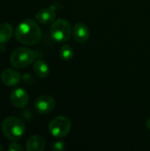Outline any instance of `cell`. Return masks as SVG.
Instances as JSON below:
<instances>
[{"label":"cell","instance_id":"6da1fadb","mask_svg":"<svg viewBox=\"0 0 150 151\" xmlns=\"http://www.w3.org/2000/svg\"><path fill=\"white\" fill-rule=\"evenodd\" d=\"M14 35L16 40L22 44L34 45L42 39V30L34 20L27 19L19 24Z\"/></svg>","mask_w":150,"mask_h":151},{"label":"cell","instance_id":"7a4b0ae2","mask_svg":"<svg viewBox=\"0 0 150 151\" xmlns=\"http://www.w3.org/2000/svg\"><path fill=\"white\" fill-rule=\"evenodd\" d=\"M3 134L11 141L19 140L26 132L25 123L17 117H8L4 119L1 126Z\"/></svg>","mask_w":150,"mask_h":151},{"label":"cell","instance_id":"3957f363","mask_svg":"<svg viewBox=\"0 0 150 151\" xmlns=\"http://www.w3.org/2000/svg\"><path fill=\"white\" fill-rule=\"evenodd\" d=\"M50 33L53 40L56 42H65L70 39L72 30L70 23L66 19H59L53 21L50 28Z\"/></svg>","mask_w":150,"mask_h":151},{"label":"cell","instance_id":"277c9868","mask_svg":"<svg viewBox=\"0 0 150 151\" xmlns=\"http://www.w3.org/2000/svg\"><path fill=\"white\" fill-rule=\"evenodd\" d=\"M34 60V53L27 47L16 48L11 55V65L15 68H24Z\"/></svg>","mask_w":150,"mask_h":151},{"label":"cell","instance_id":"5b68a950","mask_svg":"<svg viewBox=\"0 0 150 151\" xmlns=\"http://www.w3.org/2000/svg\"><path fill=\"white\" fill-rule=\"evenodd\" d=\"M72 122L65 116H58L54 118L49 124L50 133L56 138H64L71 131Z\"/></svg>","mask_w":150,"mask_h":151},{"label":"cell","instance_id":"8992f818","mask_svg":"<svg viewBox=\"0 0 150 151\" xmlns=\"http://www.w3.org/2000/svg\"><path fill=\"white\" fill-rule=\"evenodd\" d=\"M34 105L38 113L48 114L54 110L56 106V101L52 96L49 95H42L36 98Z\"/></svg>","mask_w":150,"mask_h":151},{"label":"cell","instance_id":"52a82bcc","mask_svg":"<svg viewBox=\"0 0 150 151\" xmlns=\"http://www.w3.org/2000/svg\"><path fill=\"white\" fill-rule=\"evenodd\" d=\"M11 103L16 107V108H24L28 104V95L26 90L23 88H18L11 91L10 96Z\"/></svg>","mask_w":150,"mask_h":151},{"label":"cell","instance_id":"ba28073f","mask_svg":"<svg viewBox=\"0 0 150 151\" xmlns=\"http://www.w3.org/2000/svg\"><path fill=\"white\" fill-rule=\"evenodd\" d=\"M1 81L2 82L8 87H12L19 83L21 80V76L19 72H17L14 69H5L1 73Z\"/></svg>","mask_w":150,"mask_h":151},{"label":"cell","instance_id":"9c48e42d","mask_svg":"<svg viewBox=\"0 0 150 151\" xmlns=\"http://www.w3.org/2000/svg\"><path fill=\"white\" fill-rule=\"evenodd\" d=\"M90 35L88 26L84 23H77L72 28V36L77 42H86Z\"/></svg>","mask_w":150,"mask_h":151},{"label":"cell","instance_id":"30bf717a","mask_svg":"<svg viewBox=\"0 0 150 151\" xmlns=\"http://www.w3.org/2000/svg\"><path fill=\"white\" fill-rule=\"evenodd\" d=\"M35 19L39 23L44 24V25L53 22L54 19H56L55 6L52 5L50 7L39 10L37 13L35 14Z\"/></svg>","mask_w":150,"mask_h":151},{"label":"cell","instance_id":"8fae6325","mask_svg":"<svg viewBox=\"0 0 150 151\" xmlns=\"http://www.w3.org/2000/svg\"><path fill=\"white\" fill-rule=\"evenodd\" d=\"M46 146L45 140L41 135H33L27 142L26 149L27 151H42L44 150Z\"/></svg>","mask_w":150,"mask_h":151},{"label":"cell","instance_id":"7c38bea8","mask_svg":"<svg viewBox=\"0 0 150 151\" xmlns=\"http://www.w3.org/2000/svg\"><path fill=\"white\" fill-rule=\"evenodd\" d=\"M34 72L39 78H46L50 73L49 65L41 59H38L34 64Z\"/></svg>","mask_w":150,"mask_h":151},{"label":"cell","instance_id":"4fadbf2b","mask_svg":"<svg viewBox=\"0 0 150 151\" xmlns=\"http://www.w3.org/2000/svg\"><path fill=\"white\" fill-rule=\"evenodd\" d=\"M13 28L8 22L0 24V44L7 42L12 35Z\"/></svg>","mask_w":150,"mask_h":151},{"label":"cell","instance_id":"5bb4252c","mask_svg":"<svg viewBox=\"0 0 150 151\" xmlns=\"http://www.w3.org/2000/svg\"><path fill=\"white\" fill-rule=\"evenodd\" d=\"M59 54H60V57L63 60L69 61L73 58L74 52H73V49L70 45L65 44L61 47Z\"/></svg>","mask_w":150,"mask_h":151},{"label":"cell","instance_id":"9a60e30c","mask_svg":"<svg viewBox=\"0 0 150 151\" xmlns=\"http://www.w3.org/2000/svg\"><path fill=\"white\" fill-rule=\"evenodd\" d=\"M65 149V146L63 142H56L52 145V150L54 151H62Z\"/></svg>","mask_w":150,"mask_h":151},{"label":"cell","instance_id":"2e32d148","mask_svg":"<svg viewBox=\"0 0 150 151\" xmlns=\"http://www.w3.org/2000/svg\"><path fill=\"white\" fill-rule=\"evenodd\" d=\"M9 150L10 151H22L23 148L19 145L18 143H11L9 147Z\"/></svg>","mask_w":150,"mask_h":151},{"label":"cell","instance_id":"e0dca14e","mask_svg":"<svg viewBox=\"0 0 150 151\" xmlns=\"http://www.w3.org/2000/svg\"><path fill=\"white\" fill-rule=\"evenodd\" d=\"M23 81L27 83H31V82H34V78L30 75V74H25L23 77H22Z\"/></svg>","mask_w":150,"mask_h":151},{"label":"cell","instance_id":"ac0fdd59","mask_svg":"<svg viewBox=\"0 0 150 151\" xmlns=\"http://www.w3.org/2000/svg\"><path fill=\"white\" fill-rule=\"evenodd\" d=\"M146 125H147V127H148V128L150 130V118H149V119H147V123H146Z\"/></svg>","mask_w":150,"mask_h":151},{"label":"cell","instance_id":"d6986e66","mask_svg":"<svg viewBox=\"0 0 150 151\" xmlns=\"http://www.w3.org/2000/svg\"><path fill=\"white\" fill-rule=\"evenodd\" d=\"M4 150V148H3V147H2V146H1V145H0V151H1V150Z\"/></svg>","mask_w":150,"mask_h":151}]
</instances>
